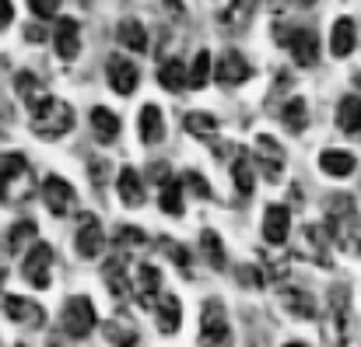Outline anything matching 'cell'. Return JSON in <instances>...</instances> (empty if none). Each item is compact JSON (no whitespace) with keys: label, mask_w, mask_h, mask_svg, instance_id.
<instances>
[{"label":"cell","mask_w":361,"mask_h":347,"mask_svg":"<svg viewBox=\"0 0 361 347\" xmlns=\"http://www.w3.org/2000/svg\"><path fill=\"white\" fill-rule=\"evenodd\" d=\"M147 238H144V231L140 229H130V225H123V229H116V235H113V245H116V252H133V249H140Z\"/></svg>","instance_id":"39"},{"label":"cell","mask_w":361,"mask_h":347,"mask_svg":"<svg viewBox=\"0 0 361 347\" xmlns=\"http://www.w3.org/2000/svg\"><path fill=\"white\" fill-rule=\"evenodd\" d=\"M232 179H235V190L242 197H249L256 190V165H252V154H235L232 158Z\"/></svg>","instance_id":"31"},{"label":"cell","mask_w":361,"mask_h":347,"mask_svg":"<svg viewBox=\"0 0 361 347\" xmlns=\"http://www.w3.org/2000/svg\"><path fill=\"white\" fill-rule=\"evenodd\" d=\"M158 85H161V88H169L172 95L186 92V88H190L186 63H183V60H165V63H161V71H158Z\"/></svg>","instance_id":"30"},{"label":"cell","mask_w":361,"mask_h":347,"mask_svg":"<svg viewBox=\"0 0 361 347\" xmlns=\"http://www.w3.org/2000/svg\"><path fill=\"white\" fill-rule=\"evenodd\" d=\"M291 235V207L284 204H270L263 214V238L267 245H284Z\"/></svg>","instance_id":"15"},{"label":"cell","mask_w":361,"mask_h":347,"mask_svg":"<svg viewBox=\"0 0 361 347\" xmlns=\"http://www.w3.org/2000/svg\"><path fill=\"white\" fill-rule=\"evenodd\" d=\"M137 133L144 144H158L165 137V123H161V109L158 106H144L137 116Z\"/></svg>","instance_id":"29"},{"label":"cell","mask_w":361,"mask_h":347,"mask_svg":"<svg viewBox=\"0 0 361 347\" xmlns=\"http://www.w3.org/2000/svg\"><path fill=\"white\" fill-rule=\"evenodd\" d=\"M133 298L140 302V309H154V302L161 298V270L151 263H140L133 274Z\"/></svg>","instance_id":"12"},{"label":"cell","mask_w":361,"mask_h":347,"mask_svg":"<svg viewBox=\"0 0 361 347\" xmlns=\"http://www.w3.org/2000/svg\"><path fill=\"white\" fill-rule=\"evenodd\" d=\"M161 211L172 218H183V179H169L161 186Z\"/></svg>","instance_id":"36"},{"label":"cell","mask_w":361,"mask_h":347,"mask_svg":"<svg viewBox=\"0 0 361 347\" xmlns=\"http://www.w3.org/2000/svg\"><path fill=\"white\" fill-rule=\"evenodd\" d=\"M4 281H7V267L0 263V288H4Z\"/></svg>","instance_id":"49"},{"label":"cell","mask_w":361,"mask_h":347,"mask_svg":"<svg viewBox=\"0 0 361 347\" xmlns=\"http://www.w3.org/2000/svg\"><path fill=\"white\" fill-rule=\"evenodd\" d=\"M281 123H284L291 133H302V130H305V123H309V102H305L302 95H295V99L281 109Z\"/></svg>","instance_id":"34"},{"label":"cell","mask_w":361,"mask_h":347,"mask_svg":"<svg viewBox=\"0 0 361 347\" xmlns=\"http://www.w3.org/2000/svg\"><path fill=\"white\" fill-rule=\"evenodd\" d=\"M28 7H32V14H35V18L49 21V18H56V11H60V0H28Z\"/></svg>","instance_id":"42"},{"label":"cell","mask_w":361,"mask_h":347,"mask_svg":"<svg viewBox=\"0 0 361 347\" xmlns=\"http://www.w3.org/2000/svg\"><path fill=\"white\" fill-rule=\"evenodd\" d=\"M239 281H242V284H252V288H259V284H263V270H259V267H242V270H239Z\"/></svg>","instance_id":"44"},{"label":"cell","mask_w":361,"mask_h":347,"mask_svg":"<svg viewBox=\"0 0 361 347\" xmlns=\"http://www.w3.org/2000/svg\"><path fill=\"white\" fill-rule=\"evenodd\" d=\"M186 78H190V88H204L207 85V78H211V53L207 49H200L193 56V63L186 67Z\"/></svg>","instance_id":"38"},{"label":"cell","mask_w":361,"mask_h":347,"mask_svg":"<svg viewBox=\"0 0 361 347\" xmlns=\"http://www.w3.org/2000/svg\"><path fill=\"white\" fill-rule=\"evenodd\" d=\"M106 341L113 347H140V327L130 312H116L113 319H106Z\"/></svg>","instance_id":"17"},{"label":"cell","mask_w":361,"mask_h":347,"mask_svg":"<svg viewBox=\"0 0 361 347\" xmlns=\"http://www.w3.org/2000/svg\"><path fill=\"white\" fill-rule=\"evenodd\" d=\"M256 165L263 169V176L270 179V183H277L281 179V172H284V154H281V147H277V140L274 137H256Z\"/></svg>","instance_id":"20"},{"label":"cell","mask_w":361,"mask_h":347,"mask_svg":"<svg viewBox=\"0 0 361 347\" xmlns=\"http://www.w3.org/2000/svg\"><path fill=\"white\" fill-rule=\"evenodd\" d=\"M351 334V291L348 284H334L330 288V309H326V323H323V337L330 347H341Z\"/></svg>","instance_id":"3"},{"label":"cell","mask_w":361,"mask_h":347,"mask_svg":"<svg viewBox=\"0 0 361 347\" xmlns=\"http://www.w3.org/2000/svg\"><path fill=\"white\" fill-rule=\"evenodd\" d=\"M326 231L330 238L344 249V252H361V221H358V207L348 193H337L326 200Z\"/></svg>","instance_id":"1"},{"label":"cell","mask_w":361,"mask_h":347,"mask_svg":"<svg viewBox=\"0 0 361 347\" xmlns=\"http://www.w3.org/2000/svg\"><path fill=\"white\" fill-rule=\"evenodd\" d=\"M53 263H56V252L49 242H35L28 252H25V263H21V274L32 288H49L53 284Z\"/></svg>","instance_id":"8"},{"label":"cell","mask_w":361,"mask_h":347,"mask_svg":"<svg viewBox=\"0 0 361 347\" xmlns=\"http://www.w3.org/2000/svg\"><path fill=\"white\" fill-rule=\"evenodd\" d=\"M53 46H56L60 60H78V53H81V25L74 18H56Z\"/></svg>","instance_id":"16"},{"label":"cell","mask_w":361,"mask_h":347,"mask_svg":"<svg viewBox=\"0 0 361 347\" xmlns=\"http://www.w3.org/2000/svg\"><path fill=\"white\" fill-rule=\"evenodd\" d=\"M183 186H186L190 193H197V197H204V200L211 197V186H207V179H204L200 172H186V176H183Z\"/></svg>","instance_id":"41"},{"label":"cell","mask_w":361,"mask_h":347,"mask_svg":"<svg viewBox=\"0 0 361 347\" xmlns=\"http://www.w3.org/2000/svg\"><path fill=\"white\" fill-rule=\"evenodd\" d=\"M355 46H358V28H355V21H351V18H337L334 28H330V49H334V56H351Z\"/></svg>","instance_id":"25"},{"label":"cell","mask_w":361,"mask_h":347,"mask_svg":"<svg viewBox=\"0 0 361 347\" xmlns=\"http://www.w3.org/2000/svg\"><path fill=\"white\" fill-rule=\"evenodd\" d=\"M161 249H165V252H169V256H172V260H176V263L183 267V270L190 267V252H186V249H183L179 242H169V238H161Z\"/></svg>","instance_id":"43"},{"label":"cell","mask_w":361,"mask_h":347,"mask_svg":"<svg viewBox=\"0 0 361 347\" xmlns=\"http://www.w3.org/2000/svg\"><path fill=\"white\" fill-rule=\"evenodd\" d=\"M14 92H18V99L25 102V109H28V113H39V109L53 99V95H49V88H46L35 74H18V78H14Z\"/></svg>","instance_id":"18"},{"label":"cell","mask_w":361,"mask_h":347,"mask_svg":"<svg viewBox=\"0 0 361 347\" xmlns=\"http://www.w3.org/2000/svg\"><path fill=\"white\" fill-rule=\"evenodd\" d=\"M116 39H120L126 49H133V53H144L147 49V32H144V25L137 18H123L120 28H116Z\"/></svg>","instance_id":"33"},{"label":"cell","mask_w":361,"mask_h":347,"mask_svg":"<svg viewBox=\"0 0 361 347\" xmlns=\"http://www.w3.org/2000/svg\"><path fill=\"white\" fill-rule=\"evenodd\" d=\"M337 126L348 137H361V99L358 95H344L337 102Z\"/></svg>","instance_id":"27"},{"label":"cell","mask_w":361,"mask_h":347,"mask_svg":"<svg viewBox=\"0 0 361 347\" xmlns=\"http://www.w3.org/2000/svg\"><path fill=\"white\" fill-rule=\"evenodd\" d=\"M35 221H18V225H11L7 231V252H25V245L35 238Z\"/></svg>","instance_id":"37"},{"label":"cell","mask_w":361,"mask_h":347,"mask_svg":"<svg viewBox=\"0 0 361 347\" xmlns=\"http://www.w3.org/2000/svg\"><path fill=\"white\" fill-rule=\"evenodd\" d=\"M14 347H25V344H14Z\"/></svg>","instance_id":"53"},{"label":"cell","mask_w":361,"mask_h":347,"mask_svg":"<svg viewBox=\"0 0 361 347\" xmlns=\"http://www.w3.org/2000/svg\"><path fill=\"white\" fill-rule=\"evenodd\" d=\"M106 78H109L113 92L126 99V95H133V88L140 85V67H133L126 56H109V60H106Z\"/></svg>","instance_id":"13"},{"label":"cell","mask_w":361,"mask_h":347,"mask_svg":"<svg viewBox=\"0 0 361 347\" xmlns=\"http://www.w3.org/2000/svg\"><path fill=\"white\" fill-rule=\"evenodd\" d=\"M200 252L207 256V263L214 267V270H225V245H221V238L214 235V231L207 229V231H200Z\"/></svg>","instance_id":"35"},{"label":"cell","mask_w":361,"mask_h":347,"mask_svg":"<svg viewBox=\"0 0 361 347\" xmlns=\"http://www.w3.org/2000/svg\"><path fill=\"white\" fill-rule=\"evenodd\" d=\"M197 347H232V323H228L225 302H218V298H207L204 302Z\"/></svg>","instance_id":"4"},{"label":"cell","mask_w":361,"mask_h":347,"mask_svg":"<svg viewBox=\"0 0 361 347\" xmlns=\"http://www.w3.org/2000/svg\"><path fill=\"white\" fill-rule=\"evenodd\" d=\"M106 288H109V295L116 298V302H126L130 295H133V284H130V277H126V252H113V260L106 263Z\"/></svg>","instance_id":"19"},{"label":"cell","mask_w":361,"mask_h":347,"mask_svg":"<svg viewBox=\"0 0 361 347\" xmlns=\"http://www.w3.org/2000/svg\"><path fill=\"white\" fill-rule=\"evenodd\" d=\"M295 4H305V7H309V4H316V0H295Z\"/></svg>","instance_id":"52"},{"label":"cell","mask_w":361,"mask_h":347,"mask_svg":"<svg viewBox=\"0 0 361 347\" xmlns=\"http://www.w3.org/2000/svg\"><path fill=\"white\" fill-rule=\"evenodd\" d=\"M281 305H284V312L295 316V319H316V298H312L305 288L284 284V288H281Z\"/></svg>","instance_id":"21"},{"label":"cell","mask_w":361,"mask_h":347,"mask_svg":"<svg viewBox=\"0 0 361 347\" xmlns=\"http://www.w3.org/2000/svg\"><path fill=\"white\" fill-rule=\"evenodd\" d=\"M214 78H218L221 88L245 85V81L252 78V63L242 56L239 49H228V53H221V60H218V67H214Z\"/></svg>","instance_id":"11"},{"label":"cell","mask_w":361,"mask_h":347,"mask_svg":"<svg viewBox=\"0 0 361 347\" xmlns=\"http://www.w3.org/2000/svg\"><path fill=\"white\" fill-rule=\"evenodd\" d=\"M355 88H358V92H361V71H358V74H355Z\"/></svg>","instance_id":"50"},{"label":"cell","mask_w":361,"mask_h":347,"mask_svg":"<svg viewBox=\"0 0 361 347\" xmlns=\"http://www.w3.org/2000/svg\"><path fill=\"white\" fill-rule=\"evenodd\" d=\"M95 302L88 295H74L67 298L63 312H60V330L71 337V341H85L92 330H95Z\"/></svg>","instance_id":"6"},{"label":"cell","mask_w":361,"mask_h":347,"mask_svg":"<svg viewBox=\"0 0 361 347\" xmlns=\"http://www.w3.org/2000/svg\"><path fill=\"white\" fill-rule=\"evenodd\" d=\"M102 249H106V229H102V221L95 214H85L81 218V229H78V256L95 260V256H102Z\"/></svg>","instance_id":"14"},{"label":"cell","mask_w":361,"mask_h":347,"mask_svg":"<svg viewBox=\"0 0 361 347\" xmlns=\"http://www.w3.org/2000/svg\"><path fill=\"white\" fill-rule=\"evenodd\" d=\"M277 42L295 56L298 67H316L319 63V39L312 28H277Z\"/></svg>","instance_id":"7"},{"label":"cell","mask_w":361,"mask_h":347,"mask_svg":"<svg viewBox=\"0 0 361 347\" xmlns=\"http://www.w3.org/2000/svg\"><path fill=\"white\" fill-rule=\"evenodd\" d=\"M92 133H95L99 144H113V140L120 137V116L113 113V109L95 106V109H92Z\"/></svg>","instance_id":"26"},{"label":"cell","mask_w":361,"mask_h":347,"mask_svg":"<svg viewBox=\"0 0 361 347\" xmlns=\"http://www.w3.org/2000/svg\"><path fill=\"white\" fill-rule=\"evenodd\" d=\"M186 130L193 137H214L218 133V119L211 113H190L186 116Z\"/></svg>","instance_id":"40"},{"label":"cell","mask_w":361,"mask_h":347,"mask_svg":"<svg viewBox=\"0 0 361 347\" xmlns=\"http://www.w3.org/2000/svg\"><path fill=\"white\" fill-rule=\"evenodd\" d=\"M154 319H158V330L161 334H179V327H183V302L176 298V295H161L158 302H154Z\"/></svg>","instance_id":"23"},{"label":"cell","mask_w":361,"mask_h":347,"mask_svg":"<svg viewBox=\"0 0 361 347\" xmlns=\"http://www.w3.org/2000/svg\"><path fill=\"white\" fill-rule=\"evenodd\" d=\"M330 245H334V238H330V231L323 229V225H305L302 229V249L319 267H330Z\"/></svg>","instance_id":"22"},{"label":"cell","mask_w":361,"mask_h":347,"mask_svg":"<svg viewBox=\"0 0 361 347\" xmlns=\"http://www.w3.org/2000/svg\"><path fill=\"white\" fill-rule=\"evenodd\" d=\"M165 7H172V14H183L179 11V0H165Z\"/></svg>","instance_id":"48"},{"label":"cell","mask_w":361,"mask_h":347,"mask_svg":"<svg viewBox=\"0 0 361 347\" xmlns=\"http://www.w3.org/2000/svg\"><path fill=\"white\" fill-rule=\"evenodd\" d=\"M116 193H120V200L126 207H144V183H140V176L126 165L120 169V179H116Z\"/></svg>","instance_id":"28"},{"label":"cell","mask_w":361,"mask_h":347,"mask_svg":"<svg viewBox=\"0 0 361 347\" xmlns=\"http://www.w3.org/2000/svg\"><path fill=\"white\" fill-rule=\"evenodd\" d=\"M4 312L7 319H14L18 327H28V330H42L46 327V309L32 298H21V295H7L4 298Z\"/></svg>","instance_id":"10"},{"label":"cell","mask_w":361,"mask_h":347,"mask_svg":"<svg viewBox=\"0 0 361 347\" xmlns=\"http://www.w3.org/2000/svg\"><path fill=\"white\" fill-rule=\"evenodd\" d=\"M252 11H256V0H232L221 14H218V25L225 32H245L249 21H252Z\"/></svg>","instance_id":"24"},{"label":"cell","mask_w":361,"mask_h":347,"mask_svg":"<svg viewBox=\"0 0 361 347\" xmlns=\"http://www.w3.org/2000/svg\"><path fill=\"white\" fill-rule=\"evenodd\" d=\"M147 176H151V179H154V183H161V186H165V183H169V179H172V176H169V169H165V165H151V172H147Z\"/></svg>","instance_id":"46"},{"label":"cell","mask_w":361,"mask_h":347,"mask_svg":"<svg viewBox=\"0 0 361 347\" xmlns=\"http://www.w3.org/2000/svg\"><path fill=\"white\" fill-rule=\"evenodd\" d=\"M42 200H46L53 218H67L78 207V193H74V186L63 176H46L42 179Z\"/></svg>","instance_id":"9"},{"label":"cell","mask_w":361,"mask_h":347,"mask_svg":"<svg viewBox=\"0 0 361 347\" xmlns=\"http://www.w3.org/2000/svg\"><path fill=\"white\" fill-rule=\"evenodd\" d=\"M284 347H309V344H302V341H291V344H284Z\"/></svg>","instance_id":"51"},{"label":"cell","mask_w":361,"mask_h":347,"mask_svg":"<svg viewBox=\"0 0 361 347\" xmlns=\"http://www.w3.org/2000/svg\"><path fill=\"white\" fill-rule=\"evenodd\" d=\"M74 130V109L60 99H49L39 113H32V133L42 137V140H56V137H67Z\"/></svg>","instance_id":"5"},{"label":"cell","mask_w":361,"mask_h":347,"mask_svg":"<svg viewBox=\"0 0 361 347\" xmlns=\"http://www.w3.org/2000/svg\"><path fill=\"white\" fill-rule=\"evenodd\" d=\"M25 39H28V42H42V28H39V25L25 28Z\"/></svg>","instance_id":"47"},{"label":"cell","mask_w":361,"mask_h":347,"mask_svg":"<svg viewBox=\"0 0 361 347\" xmlns=\"http://www.w3.org/2000/svg\"><path fill=\"white\" fill-rule=\"evenodd\" d=\"M35 193V179H32V165L25 154L18 151H7L0 154V204H25L28 197Z\"/></svg>","instance_id":"2"},{"label":"cell","mask_w":361,"mask_h":347,"mask_svg":"<svg viewBox=\"0 0 361 347\" xmlns=\"http://www.w3.org/2000/svg\"><path fill=\"white\" fill-rule=\"evenodd\" d=\"M11 21H14V4L11 0H0V32L11 28Z\"/></svg>","instance_id":"45"},{"label":"cell","mask_w":361,"mask_h":347,"mask_svg":"<svg viewBox=\"0 0 361 347\" xmlns=\"http://www.w3.org/2000/svg\"><path fill=\"white\" fill-rule=\"evenodd\" d=\"M319 169L326 176H334V179H344V176L355 172V154L351 151H323L319 154Z\"/></svg>","instance_id":"32"}]
</instances>
